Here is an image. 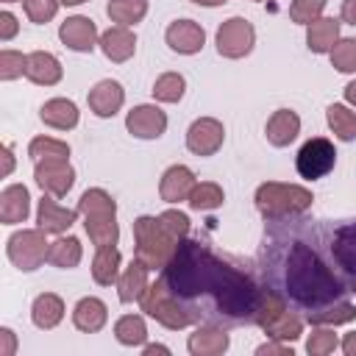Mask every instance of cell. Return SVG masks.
Returning <instances> with one entry per match:
<instances>
[{
    "instance_id": "cell-9",
    "label": "cell",
    "mask_w": 356,
    "mask_h": 356,
    "mask_svg": "<svg viewBox=\"0 0 356 356\" xmlns=\"http://www.w3.org/2000/svg\"><path fill=\"white\" fill-rule=\"evenodd\" d=\"M256 31L245 17H231L217 28V53L225 58H242L253 50Z\"/></svg>"
},
{
    "instance_id": "cell-55",
    "label": "cell",
    "mask_w": 356,
    "mask_h": 356,
    "mask_svg": "<svg viewBox=\"0 0 356 356\" xmlns=\"http://www.w3.org/2000/svg\"><path fill=\"white\" fill-rule=\"evenodd\" d=\"M81 3H86V0H61V6H81Z\"/></svg>"
},
{
    "instance_id": "cell-14",
    "label": "cell",
    "mask_w": 356,
    "mask_h": 356,
    "mask_svg": "<svg viewBox=\"0 0 356 356\" xmlns=\"http://www.w3.org/2000/svg\"><path fill=\"white\" fill-rule=\"evenodd\" d=\"M167 44L175 50V53H184V56H195L200 53L203 42H206V33L203 28L195 22V19H175L170 28H167Z\"/></svg>"
},
{
    "instance_id": "cell-24",
    "label": "cell",
    "mask_w": 356,
    "mask_h": 356,
    "mask_svg": "<svg viewBox=\"0 0 356 356\" xmlns=\"http://www.w3.org/2000/svg\"><path fill=\"white\" fill-rule=\"evenodd\" d=\"M339 42V19L334 17H317L306 25V44L312 53H331V47Z\"/></svg>"
},
{
    "instance_id": "cell-33",
    "label": "cell",
    "mask_w": 356,
    "mask_h": 356,
    "mask_svg": "<svg viewBox=\"0 0 356 356\" xmlns=\"http://www.w3.org/2000/svg\"><path fill=\"white\" fill-rule=\"evenodd\" d=\"M325 120H328V128L337 134V139H342V142L356 139V114H353L348 106L331 103V106L325 108Z\"/></svg>"
},
{
    "instance_id": "cell-27",
    "label": "cell",
    "mask_w": 356,
    "mask_h": 356,
    "mask_svg": "<svg viewBox=\"0 0 356 356\" xmlns=\"http://www.w3.org/2000/svg\"><path fill=\"white\" fill-rule=\"evenodd\" d=\"M61 317H64V303H61V298L53 295V292L39 295V298L33 300V306H31V320H33L36 328L50 331V328H56V325L61 323Z\"/></svg>"
},
{
    "instance_id": "cell-15",
    "label": "cell",
    "mask_w": 356,
    "mask_h": 356,
    "mask_svg": "<svg viewBox=\"0 0 356 356\" xmlns=\"http://www.w3.org/2000/svg\"><path fill=\"white\" fill-rule=\"evenodd\" d=\"M195 172L184 164H172L164 175H161V184H159V195L164 203H181V200H189L192 189H195Z\"/></svg>"
},
{
    "instance_id": "cell-12",
    "label": "cell",
    "mask_w": 356,
    "mask_h": 356,
    "mask_svg": "<svg viewBox=\"0 0 356 356\" xmlns=\"http://www.w3.org/2000/svg\"><path fill=\"white\" fill-rule=\"evenodd\" d=\"M125 128L136 139H159L167 131V114L159 106H150V103L134 106L125 117Z\"/></svg>"
},
{
    "instance_id": "cell-45",
    "label": "cell",
    "mask_w": 356,
    "mask_h": 356,
    "mask_svg": "<svg viewBox=\"0 0 356 356\" xmlns=\"http://www.w3.org/2000/svg\"><path fill=\"white\" fill-rule=\"evenodd\" d=\"M58 6H61V0H25V14H28L31 22L44 25L56 17Z\"/></svg>"
},
{
    "instance_id": "cell-36",
    "label": "cell",
    "mask_w": 356,
    "mask_h": 356,
    "mask_svg": "<svg viewBox=\"0 0 356 356\" xmlns=\"http://www.w3.org/2000/svg\"><path fill=\"white\" fill-rule=\"evenodd\" d=\"M264 334L270 339H281V342H295L303 334V320L295 312H284L278 320H273L270 325H264Z\"/></svg>"
},
{
    "instance_id": "cell-20",
    "label": "cell",
    "mask_w": 356,
    "mask_h": 356,
    "mask_svg": "<svg viewBox=\"0 0 356 356\" xmlns=\"http://www.w3.org/2000/svg\"><path fill=\"white\" fill-rule=\"evenodd\" d=\"M264 134H267V142H270V145L286 147V145H292V142L298 139V134H300V117H298L292 108H278V111H273V117L267 120Z\"/></svg>"
},
{
    "instance_id": "cell-19",
    "label": "cell",
    "mask_w": 356,
    "mask_h": 356,
    "mask_svg": "<svg viewBox=\"0 0 356 356\" xmlns=\"http://www.w3.org/2000/svg\"><path fill=\"white\" fill-rule=\"evenodd\" d=\"M61 75H64V70H61V64L53 53H47V50L28 53V64H25V78L28 81H33L39 86H53V83L61 81Z\"/></svg>"
},
{
    "instance_id": "cell-54",
    "label": "cell",
    "mask_w": 356,
    "mask_h": 356,
    "mask_svg": "<svg viewBox=\"0 0 356 356\" xmlns=\"http://www.w3.org/2000/svg\"><path fill=\"white\" fill-rule=\"evenodd\" d=\"M192 3H197V6H222V3H228V0H192Z\"/></svg>"
},
{
    "instance_id": "cell-53",
    "label": "cell",
    "mask_w": 356,
    "mask_h": 356,
    "mask_svg": "<svg viewBox=\"0 0 356 356\" xmlns=\"http://www.w3.org/2000/svg\"><path fill=\"white\" fill-rule=\"evenodd\" d=\"M153 353H170V348H164V345H147L145 348V356H153Z\"/></svg>"
},
{
    "instance_id": "cell-52",
    "label": "cell",
    "mask_w": 356,
    "mask_h": 356,
    "mask_svg": "<svg viewBox=\"0 0 356 356\" xmlns=\"http://www.w3.org/2000/svg\"><path fill=\"white\" fill-rule=\"evenodd\" d=\"M345 100H348L350 106H356V81H350V83L345 86Z\"/></svg>"
},
{
    "instance_id": "cell-40",
    "label": "cell",
    "mask_w": 356,
    "mask_h": 356,
    "mask_svg": "<svg viewBox=\"0 0 356 356\" xmlns=\"http://www.w3.org/2000/svg\"><path fill=\"white\" fill-rule=\"evenodd\" d=\"M334 348H337V334L328 325H317L306 339V353L309 356H328Z\"/></svg>"
},
{
    "instance_id": "cell-41",
    "label": "cell",
    "mask_w": 356,
    "mask_h": 356,
    "mask_svg": "<svg viewBox=\"0 0 356 356\" xmlns=\"http://www.w3.org/2000/svg\"><path fill=\"white\" fill-rule=\"evenodd\" d=\"M331 67L339 72H356V39H339L331 47Z\"/></svg>"
},
{
    "instance_id": "cell-43",
    "label": "cell",
    "mask_w": 356,
    "mask_h": 356,
    "mask_svg": "<svg viewBox=\"0 0 356 356\" xmlns=\"http://www.w3.org/2000/svg\"><path fill=\"white\" fill-rule=\"evenodd\" d=\"M159 220H161L164 231H167L175 242L186 239V234H189V217H186L184 211H178V209H167V211L159 214Z\"/></svg>"
},
{
    "instance_id": "cell-46",
    "label": "cell",
    "mask_w": 356,
    "mask_h": 356,
    "mask_svg": "<svg viewBox=\"0 0 356 356\" xmlns=\"http://www.w3.org/2000/svg\"><path fill=\"white\" fill-rule=\"evenodd\" d=\"M17 28H19V25H17V17H14L11 11H3V14H0V39H3V42L14 39V36H17Z\"/></svg>"
},
{
    "instance_id": "cell-21",
    "label": "cell",
    "mask_w": 356,
    "mask_h": 356,
    "mask_svg": "<svg viewBox=\"0 0 356 356\" xmlns=\"http://www.w3.org/2000/svg\"><path fill=\"white\" fill-rule=\"evenodd\" d=\"M31 214V195L22 184H11L0 192V220L6 225L25 222Z\"/></svg>"
},
{
    "instance_id": "cell-8",
    "label": "cell",
    "mask_w": 356,
    "mask_h": 356,
    "mask_svg": "<svg viewBox=\"0 0 356 356\" xmlns=\"http://www.w3.org/2000/svg\"><path fill=\"white\" fill-rule=\"evenodd\" d=\"M334 161H337V150L328 139L323 136H314L309 142H303V147L298 150V159H295V167L300 172V178L306 181H314V178H323L334 170Z\"/></svg>"
},
{
    "instance_id": "cell-30",
    "label": "cell",
    "mask_w": 356,
    "mask_h": 356,
    "mask_svg": "<svg viewBox=\"0 0 356 356\" xmlns=\"http://www.w3.org/2000/svg\"><path fill=\"white\" fill-rule=\"evenodd\" d=\"M78 211L83 217H117V203L106 189H86L78 200Z\"/></svg>"
},
{
    "instance_id": "cell-5",
    "label": "cell",
    "mask_w": 356,
    "mask_h": 356,
    "mask_svg": "<svg viewBox=\"0 0 356 356\" xmlns=\"http://www.w3.org/2000/svg\"><path fill=\"white\" fill-rule=\"evenodd\" d=\"M139 306H142V312H145L147 317H153V320L161 323L164 328L181 331V328L192 325L189 314H186L184 306L172 298V292H170V286H167L164 278H159L156 284H150V286L145 289V295L139 298Z\"/></svg>"
},
{
    "instance_id": "cell-1",
    "label": "cell",
    "mask_w": 356,
    "mask_h": 356,
    "mask_svg": "<svg viewBox=\"0 0 356 356\" xmlns=\"http://www.w3.org/2000/svg\"><path fill=\"white\" fill-rule=\"evenodd\" d=\"M192 323L220 328L256 325L261 286L195 239H181L161 275Z\"/></svg>"
},
{
    "instance_id": "cell-34",
    "label": "cell",
    "mask_w": 356,
    "mask_h": 356,
    "mask_svg": "<svg viewBox=\"0 0 356 356\" xmlns=\"http://www.w3.org/2000/svg\"><path fill=\"white\" fill-rule=\"evenodd\" d=\"M83 228L97 248L117 245V239H120V225L114 217H83Z\"/></svg>"
},
{
    "instance_id": "cell-49",
    "label": "cell",
    "mask_w": 356,
    "mask_h": 356,
    "mask_svg": "<svg viewBox=\"0 0 356 356\" xmlns=\"http://www.w3.org/2000/svg\"><path fill=\"white\" fill-rule=\"evenodd\" d=\"M342 19L348 25H356V0H345L342 3Z\"/></svg>"
},
{
    "instance_id": "cell-3",
    "label": "cell",
    "mask_w": 356,
    "mask_h": 356,
    "mask_svg": "<svg viewBox=\"0 0 356 356\" xmlns=\"http://www.w3.org/2000/svg\"><path fill=\"white\" fill-rule=\"evenodd\" d=\"M178 242L164 231L159 217H136L134 220V259H139L147 270H164L175 256Z\"/></svg>"
},
{
    "instance_id": "cell-22",
    "label": "cell",
    "mask_w": 356,
    "mask_h": 356,
    "mask_svg": "<svg viewBox=\"0 0 356 356\" xmlns=\"http://www.w3.org/2000/svg\"><path fill=\"white\" fill-rule=\"evenodd\" d=\"M100 50L106 53V58L122 64L136 53V36L125 25H111L108 31L100 33Z\"/></svg>"
},
{
    "instance_id": "cell-48",
    "label": "cell",
    "mask_w": 356,
    "mask_h": 356,
    "mask_svg": "<svg viewBox=\"0 0 356 356\" xmlns=\"http://www.w3.org/2000/svg\"><path fill=\"white\" fill-rule=\"evenodd\" d=\"M0 339H3L0 356H11L14 353V331L11 328H0Z\"/></svg>"
},
{
    "instance_id": "cell-44",
    "label": "cell",
    "mask_w": 356,
    "mask_h": 356,
    "mask_svg": "<svg viewBox=\"0 0 356 356\" xmlns=\"http://www.w3.org/2000/svg\"><path fill=\"white\" fill-rule=\"evenodd\" d=\"M25 64H28V56H22L17 50H0V78L3 81H14V78L25 75Z\"/></svg>"
},
{
    "instance_id": "cell-37",
    "label": "cell",
    "mask_w": 356,
    "mask_h": 356,
    "mask_svg": "<svg viewBox=\"0 0 356 356\" xmlns=\"http://www.w3.org/2000/svg\"><path fill=\"white\" fill-rule=\"evenodd\" d=\"M222 200H225L222 186H217V184H211V181H203V184H195V189H192V195H189L186 203H189L195 211H211V209L222 206Z\"/></svg>"
},
{
    "instance_id": "cell-56",
    "label": "cell",
    "mask_w": 356,
    "mask_h": 356,
    "mask_svg": "<svg viewBox=\"0 0 356 356\" xmlns=\"http://www.w3.org/2000/svg\"><path fill=\"white\" fill-rule=\"evenodd\" d=\"M3 3H22V0H3Z\"/></svg>"
},
{
    "instance_id": "cell-50",
    "label": "cell",
    "mask_w": 356,
    "mask_h": 356,
    "mask_svg": "<svg viewBox=\"0 0 356 356\" xmlns=\"http://www.w3.org/2000/svg\"><path fill=\"white\" fill-rule=\"evenodd\" d=\"M342 350H345L348 356H356V331L345 334V339H342Z\"/></svg>"
},
{
    "instance_id": "cell-32",
    "label": "cell",
    "mask_w": 356,
    "mask_h": 356,
    "mask_svg": "<svg viewBox=\"0 0 356 356\" xmlns=\"http://www.w3.org/2000/svg\"><path fill=\"white\" fill-rule=\"evenodd\" d=\"M106 14H108L111 22L128 28V25H136V22L145 19V14H147V0H108Z\"/></svg>"
},
{
    "instance_id": "cell-31",
    "label": "cell",
    "mask_w": 356,
    "mask_h": 356,
    "mask_svg": "<svg viewBox=\"0 0 356 356\" xmlns=\"http://www.w3.org/2000/svg\"><path fill=\"white\" fill-rule=\"evenodd\" d=\"M81 239H75V236H61V239H56L53 245H50V253H47V264H53V267H58V270H72V267H78V261H81Z\"/></svg>"
},
{
    "instance_id": "cell-4",
    "label": "cell",
    "mask_w": 356,
    "mask_h": 356,
    "mask_svg": "<svg viewBox=\"0 0 356 356\" xmlns=\"http://www.w3.org/2000/svg\"><path fill=\"white\" fill-rule=\"evenodd\" d=\"M312 192L298 184H275L267 181L256 189V209L261 211L264 220H278V217H298L312 206Z\"/></svg>"
},
{
    "instance_id": "cell-23",
    "label": "cell",
    "mask_w": 356,
    "mask_h": 356,
    "mask_svg": "<svg viewBox=\"0 0 356 356\" xmlns=\"http://www.w3.org/2000/svg\"><path fill=\"white\" fill-rule=\"evenodd\" d=\"M108 320V309L100 298H81L72 309V323L83 334H97Z\"/></svg>"
},
{
    "instance_id": "cell-7",
    "label": "cell",
    "mask_w": 356,
    "mask_h": 356,
    "mask_svg": "<svg viewBox=\"0 0 356 356\" xmlns=\"http://www.w3.org/2000/svg\"><path fill=\"white\" fill-rule=\"evenodd\" d=\"M325 253L331 259V267L339 270V278L345 281L348 292L356 295V222L337 225L325 236Z\"/></svg>"
},
{
    "instance_id": "cell-25",
    "label": "cell",
    "mask_w": 356,
    "mask_h": 356,
    "mask_svg": "<svg viewBox=\"0 0 356 356\" xmlns=\"http://www.w3.org/2000/svg\"><path fill=\"white\" fill-rule=\"evenodd\" d=\"M39 117L44 125H50L56 131H70L78 125V106L67 97H53L39 108Z\"/></svg>"
},
{
    "instance_id": "cell-47",
    "label": "cell",
    "mask_w": 356,
    "mask_h": 356,
    "mask_svg": "<svg viewBox=\"0 0 356 356\" xmlns=\"http://www.w3.org/2000/svg\"><path fill=\"white\" fill-rule=\"evenodd\" d=\"M256 353H259V356H264V353L292 356V348H289V345H278V342H264V345H259V348H256Z\"/></svg>"
},
{
    "instance_id": "cell-29",
    "label": "cell",
    "mask_w": 356,
    "mask_h": 356,
    "mask_svg": "<svg viewBox=\"0 0 356 356\" xmlns=\"http://www.w3.org/2000/svg\"><path fill=\"white\" fill-rule=\"evenodd\" d=\"M353 317H356V303H350L348 298L345 300H337L331 306L306 312V320L312 325H342V323H350Z\"/></svg>"
},
{
    "instance_id": "cell-35",
    "label": "cell",
    "mask_w": 356,
    "mask_h": 356,
    "mask_svg": "<svg viewBox=\"0 0 356 356\" xmlns=\"http://www.w3.org/2000/svg\"><path fill=\"white\" fill-rule=\"evenodd\" d=\"M114 337L120 345H142L147 339V328H145V320L139 314H122L117 323H114Z\"/></svg>"
},
{
    "instance_id": "cell-6",
    "label": "cell",
    "mask_w": 356,
    "mask_h": 356,
    "mask_svg": "<svg viewBox=\"0 0 356 356\" xmlns=\"http://www.w3.org/2000/svg\"><path fill=\"white\" fill-rule=\"evenodd\" d=\"M44 236H47V231H42V228H22V231L11 234L8 245H6L8 261L22 273H33L36 267H42L50 253V242Z\"/></svg>"
},
{
    "instance_id": "cell-26",
    "label": "cell",
    "mask_w": 356,
    "mask_h": 356,
    "mask_svg": "<svg viewBox=\"0 0 356 356\" xmlns=\"http://www.w3.org/2000/svg\"><path fill=\"white\" fill-rule=\"evenodd\" d=\"M147 267L139 261V259H134L125 270H122V275H120V281H117V295H120V300L122 303H134V300H139L142 295H145V289L150 286L147 284Z\"/></svg>"
},
{
    "instance_id": "cell-13",
    "label": "cell",
    "mask_w": 356,
    "mask_h": 356,
    "mask_svg": "<svg viewBox=\"0 0 356 356\" xmlns=\"http://www.w3.org/2000/svg\"><path fill=\"white\" fill-rule=\"evenodd\" d=\"M58 39L75 53H92L97 44V28L89 17H67L58 28Z\"/></svg>"
},
{
    "instance_id": "cell-38",
    "label": "cell",
    "mask_w": 356,
    "mask_h": 356,
    "mask_svg": "<svg viewBox=\"0 0 356 356\" xmlns=\"http://www.w3.org/2000/svg\"><path fill=\"white\" fill-rule=\"evenodd\" d=\"M184 89H186L184 75H178V72H164V75H159L156 83H153V97L161 100V103H178V100L184 97Z\"/></svg>"
},
{
    "instance_id": "cell-10",
    "label": "cell",
    "mask_w": 356,
    "mask_h": 356,
    "mask_svg": "<svg viewBox=\"0 0 356 356\" xmlns=\"http://www.w3.org/2000/svg\"><path fill=\"white\" fill-rule=\"evenodd\" d=\"M33 181L39 184V189L44 195L64 197L75 184V170H72L70 159H42L33 167Z\"/></svg>"
},
{
    "instance_id": "cell-51",
    "label": "cell",
    "mask_w": 356,
    "mask_h": 356,
    "mask_svg": "<svg viewBox=\"0 0 356 356\" xmlns=\"http://www.w3.org/2000/svg\"><path fill=\"white\" fill-rule=\"evenodd\" d=\"M3 159H6L3 175H11V170H14V156H11V145H3Z\"/></svg>"
},
{
    "instance_id": "cell-16",
    "label": "cell",
    "mask_w": 356,
    "mask_h": 356,
    "mask_svg": "<svg viewBox=\"0 0 356 356\" xmlns=\"http://www.w3.org/2000/svg\"><path fill=\"white\" fill-rule=\"evenodd\" d=\"M78 214H81L78 209H64V206L56 203L53 195H44V197L39 200V209H36V222H39V228L47 231V234H64V231L75 222Z\"/></svg>"
},
{
    "instance_id": "cell-2",
    "label": "cell",
    "mask_w": 356,
    "mask_h": 356,
    "mask_svg": "<svg viewBox=\"0 0 356 356\" xmlns=\"http://www.w3.org/2000/svg\"><path fill=\"white\" fill-rule=\"evenodd\" d=\"M264 278L273 281V289L286 300L298 303L303 312H314L348 298L345 281L323 261L314 245L303 236H281L273 228L270 245L264 242Z\"/></svg>"
},
{
    "instance_id": "cell-42",
    "label": "cell",
    "mask_w": 356,
    "mask_h": 356,
    "mask_svg": "<svg viewBox=\"0 0 356 356\" xmlns=\"http://www.w3.org/2000/svg\"><path fill=\"white\" fill-rule=\"evenodd\" d=\"M325 3H328V0H292L289 17H292V22H298V25H309V22H314L317 17H323Z\"/></svg>"
},
{
    "instance_id": "cell-18",
    "label": "cell",
    "mask_w": 356,
    "mask_h": 356,
    "mask_svg": "<svg viewBox=\"0 0 356 356\" xmlns=\"http://www.w3.org/2000/svg\"><path fill=\"white\" fill-rule=\"evenodd\" d=\"M86 100H89V108L97 117H114L122 108V103H125V92H122V86L117 81L106 78V81H100V83H95L89 89Z\"/></svg>"
},
{
    "instance_id": "cell-39",
    "label": "cell",
    "mask_w": 356,
    "mask_h": 356,
    "mask_svg": "<svg viewBox=\"0 0 356 356\" xmlns=\"http://www.w3.org/2000/svg\"><path fill=\"white\" fill-rule=\"evenodd\" d=\"M28 156L33 161H42V159H70V145L61 142V139H53V136H36L28 145Z\"/></svg>"
},
{
    "instance_id": "cell-17",
    "label": "cell",
    "mask_w": 356,
    "mask_h": 356,
    "mask_svg": "<svg viewBox=\"0 0 356 356\" xmlns=\"http://www.w3.org/2000/svg\"><path fill=\"white\" fill-rule=\"evenodd\" d=\"M228 342H231V339H228L225 328L200 323V325L195 328V334L189 337L186 348H189L192 356H220V353L228 350Z\"/></svg>"
},
{
    "instance_id": "cell-28",
    "label": "cell",
    "mask_w": 356,
    "mask_h": 356,
    "mask_svg": "<svg viewBox=\"0 0 356 356\" xmlns=\"http://www.w3.org/2000/svg\"><path fill=\"white\" fill-rule=\"evenodd\" d=\"M92 278L100 286H111L120 281V250L114 245L97 248V253L92 259Z\"/></svg>"
},
{
    "instance_id": "cell-57",
    "label": "cell",
    "mask_w": 356,
    "mask_h": 356,
    "mask_svg": "<svg viewBox=\"0 0 356 356\" xmlns=\"http://www.w3.org/2000/svg\"><path fill=\"white\" fill-rule=\"evenodd\" d=\"M256 3H264V0H256Z\"/></svg>"
},
{
    "instance_id": "cell-11",
    "label": "cell",
    "mask_w": 356,
    "mask_h": 356,
    "mask_svg": "<svg viewBox=\"0 0 356 356\" xmlns=\"http://www.w3.org/2000/svg\"><path fill=\"white\" fill-rule=\"evenodd\" d=\"M222 139H225V128L214 117H200L186 131V147L195 156H214L222 147Z\"/></svg>"
}]
</instances>
